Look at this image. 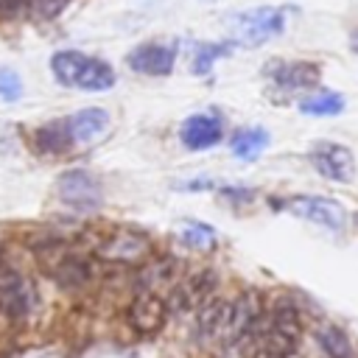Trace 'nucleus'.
I'll use <instances>...</instances> for the list:
<instances>
[{
    "label": "nucleus",
    "instance_id": "6e6552de",
    "mask_svg": "<svg viewBox=\"0 0 358 358\" xmlns=\"http://www.w3.org/2000/svg\"><path fill=\"white\" fill-rule=\"evenodd\" d=\"M280 207L296 218H305V221L319 224L333 232L344 229V224H347V210L336 199H327V196H291Z\"/></svg>",
    "mask_w": 358,
    "mask_h": 358
},
{
    "label": "nucleus",
    "instance_id": "9b49d317",
    "mask_svg": "<svg viewBox=\"0 0 358 358\" xmlns=\"http://www.w3.org/2000/svg\"><path fill=\"white\" fill-rule=\"evenodd\" d=\"M179 137H182V143H185L190 151L213 148V145L224 137V120H221V115H215V112L190 115V117L182 123Z\"/></svg>",
    "mask_w": 358,
    "mask_h": 358
},
{
    "label": "nucleus",
    "instance_id": "423d86ee",
    "mask_svg": "<svg viewBox=\"0 0 358 358\" xmlns=\"http://www.w3.org/2000/svg\"><path fill=\"white\" fill-rule=\"evenodd\" d=\"M39 263L64 288H81L92 274L87 257L73 252V249H67L64 243H50L48 249H42L39 252Z\"/></svg>",
    "mask_w": 358,
    "mask_h": 358
},
{
    "label": "nucleus",
    "instance_id": "4468645a",
    "mask_svg": "<svg viewBox=\"0 0 358 358\" xmlns=\"http://www.w3.org/2000/svg\"><path fill=\"white\" fill-rule=\"evenodd\" d=\"M98 255L106 260H117V263H134V260H143L148 255V241L140 232L120 229L98 246Z\"/></svg>",
    "mask_w": 358,
    "mask_h": 358
},
{
    "label": "nucleus",
    "instance_id": "ddd939ff",
    "mask_svg": "<svg viewBox=\"0 0 358 358\" xmlns=\"http://www.w3.org/2000/svg\"><path fill=\"white\" fill-rule=\"evenodd\" d=\"M64 126H67V134H70L73 145H87V143L98 140L106 131L109 115L101 106H90V109H81V112L64 117Z\"/></svg>",
    "mask_w": 358,
    "mask_h": 358
},
{
    "label": "nucleus",
    "instance_id": "dca6fc26",
    "mask_svg": "<svg viewBox=\"0 0 358 358\" xmlns=\"http://www.w3.org/2000/svg\"><path fill=\"white\" fill-rule=\"evenodd\" d=\"M268 145V131L263 126H246V129H238L232 137H229V148L232 154L241 159V162H252L257 159Z\"/></svg>",
    "mask_w": 358,
    "mask_h": 358
},
{
    "label": "nucleus",
    "instance_id": "f8f14e48",
    "mask_svg": "<svg viewBox=\"0 0 358 358\" xmlns=\"http://www.w3.org/2000/svg\"><path fill=\"white\" fill-rule=\"evenodd\" d=\"M266 67H268L266 76L282 92H299L319 81V64L310 62H271Z\"/></svg>",
    "mask_w": 358,
    "mask_h": 358
},
{
    "label": "nucleus",
    "instance_id": "b1692460",
    "mask_svg": "<svg viewBox=\"0 0 358 358\" xmlns=\"http://www.w3.org/2000/svg\"><path fill=\"white\" fill-rule=\"evenodd\" d=\"M25 0H0V14H14L22 8Z\"/></svg>",
    "mask_w": 358,
    "mask_h": 358
},
{
    "label": "nucleus",
    "instance_id": "2eb2a0df",
    "mask_svg": "<svg viewBox=\"0 0 358 358\" xmlns=\"http://www.w3.org/2000/svg\"><path fill=\"white\" fill-rule=\"evenodd\" d=\"M165 313H168V305L154 294V291H143L131 308H129V322L140 330V333H154L162 327L165 322Z\"/></svg>",
    "mask_w": 358,
    "mask_h": 358
},
{
    "label": "nucleus",
    "instance_id": "412c9836",
    "mask_svg": "<svg viewBox=\"0 0 358 358\" xmlns=\"http://www.w3.org/2000/svg\"><path fill=\"white\" fill-rule=\"evenodd\" d=\"M319 344L324 347V352L330 358H352V344H350L347 333L336 324H327L319 330Z\"/></svg>",
    "mask_w": 358,
    "mask_h": 358
},
{
    "label": "nucleus",
    "instance_id": "20e7f679",
    "mask_svg": "<svg viewBox=\"0 0 358 358\" xmlns=\"http://www.w3.org/2000/svg\"><path fill=\"white\" fill-rule=\"evenodd\" d=\"M282 28H285V11L277 6H260L232 17V39L243 48H260L268 39L280 36Z\"/></svg>",
    "mask_w": 358,
    "mask_h": 358
},
{
    "label": "nucleus",
    "instance_id": "f257e3e1",
    "mask_svg": "<svg viewBox=\"0 0 358 358\" xmlns=\"http://www.w3.org/2000/svg\"><path fill=\"white\" fill-rule=\"evenodd\" d=\"M255 322H257V302L252 296H238L227 302L204 299L199 313V333L207 341L229 344L246 336V330H252Z\"/></svg>",
    "mask_w": 358,
    "mask_h": 358
},
{
    "label": "nucleus",
    "instance_id": "0eeeda50",
    "mask_svg": "<svg viewBox=\"0 0 358 358\" xmlns=\"http://www.w3.org/2000/svg\"><path fill=\"white\" fill-rule=\"evenodd\" d=\"M56 196L64 207L70 210H78V213H90L95 207H101L103 201V190H101V182L90 173V171H81V168H73V171H64L56 182Z\"/></svg>",
    "mask_w": 358,
    "mask_h": 358
},
{
    "label": "nucleus",
    "instance_id": "5701e85b",
    "mask_svg": "<svg viewBox=\"0 0 358 358\" xmlns=\"http://www.w3.org/2000/svg\"><path fill=\"white\" fill-rule=\"evenodd\" d=\"M70 0H31V6L42 14V17H56Z\"/></svg>",
    "mask_w": 358,
    "mask_h": 358
},
{
    "label": "nucleus",
    "instance_id": "a211bd4d",
    "mask_svg": "<svg viewBox=\"0 0 358 358\" xmlns=\"http://www.w3.org/2000/svg\"><path fill=\"white\" fill-rule=\"evenodd\" d=\"M341 109H344V98L338 92H330V90L310 92L308 98L299 101V112L308 115V117H333Z\"/></svg>",
    "mask_w": 358,
    "mask_h": 358
},
{
    "label": "nucleus",
    "instance_id": "39448f33",
    "mask_svg": "<svg viewBox=\"0 0 358 358\" xmlns=\"http://www.w3.org/2000/svg\"><path fill=\"white\" fill-rule=\"evenodd\" d=\"M36 308V288L0 255V313L8 319H25Z\"/></svg>",
    "mask_w": 358,
    "mask_h": 358
},
{
    "label": "nucleus",
    "instance_id": "f3484780",
    "mask_svg": "<svg viewBox=\"0 0 358 358\" xmlns=\"http://www.w3.org/2000/svg\"><path fill=\"white\" fill-rule=\"evenodd\" d=\"M34 143H36V148L42 154H64L67 148H73L70 134H67V126H64V117L39 126L36 134H34Z\"/></svg>",
    "mask_w": 358,
    "mask_h": 358
},
{
    "label": "nucleus",
    "instance_id": "1a4fd4ad",
    "mask_svg": "<svg viewBox=\"0 0 358 358\" xmlns=\"http://www.w3.org/2000/svg\"><path fill=\"white\" fill-rule=\"evenodd\" d=\"M310 162L330 182H352L355 176V157L341 143H316L310 148Z\"/></svg>",
    "mask_w": 358,
    "mask_h": 358
},
{
    "label": "nucleus",
    "instance_id": "7ed1b4c3",
    "mask_svg": "<svg viewBox=\"0 0 358 358\" xmlns=\"http://www.w3.org/2000/svg\"><path fill=\"white\" fill-rule=\"evenodd\" d=\"M299 336L296 310L288 305H277L268 316V324L252 333V358H288L294 352Z\"/></svg>",
    "mask_w": 358,
    "mask_h": 358
},
{
    "label": "nucleus",
    "instance_id": "aec40b11",
    "mask_svg": "<svg viewBox=\"0 0 358 358\" xmlns=\"http://www.w3.org/2000/svg\"><path fill=\"white\" fill-rule=\"evenodd\" d=\"M179 238H182V243H185V246L199 249V252H204V249H213V246H215V229H213L210 224H201V221H185V227H182Z\"/></svg>",
    "mask_w": 358,
    "mask_h": 358
},
{
    "label": "nucleus",
    "instance_id": "f03ea898",
    "mask_svg": "<svg viewBox=\"0 0 358 358\" xmlns=\"http://www.w3.org/2000/svg\"><path fill=\"white\" fill-rule=\"evenodd\" d=\"M50 70L62 87L84 90V92H103L115 84V70L95 56L78 50H59L50 56Z\"/></svg>",
    "mask_w": 358,
    "mask_h": 358
},
{
    "label": "nucleus",
    "instance_id": "9d476101",
    "mask_svg": "<svg viewBox=\"0 0 358 358\" xmlns=\"http://www.w3.org/2000/svg\"><path fill=\"white\" fill-rule=\"evenodd\" d=\"M126 64L140 76H168L176 64V45L143 42L126 56Z\"/></svg>",
    "mask_w": 358,
    "mask_h": 358
},
{
    "label": "nucleus",
    "instance_id": "4be33fe9",
    "mask_svg": "<svg viewBox=\"0 0 358 358\" xmlns=\"http://www.w3.org/2000/svg\"><path fill=\"white\" fill-rule=\"evenodd\" d=\"M0 98L6 103H14V101L22 98V78L11 67H3L0 70Z\"/></svg>",
    "mask_w": 358,
    "mask_h": 358
},
{
    "label": "nucleus",
    "instance_id": "6ab92c4d",
    "mask_svg": "<svg viewBox=\"0 0 358 358\" xmlns=\"http://www.w3.org/2000/svg\"><path fill=\"white\" fill-rule=\"evenodd\" d=\"M232 45L229 42H199L196 50H193V59H190V73L193 76H207L215 64V59L221 56H229Z\"/></svg>",
    "mask_w": 358,
    "mask_h": 358
}]
</instances>
